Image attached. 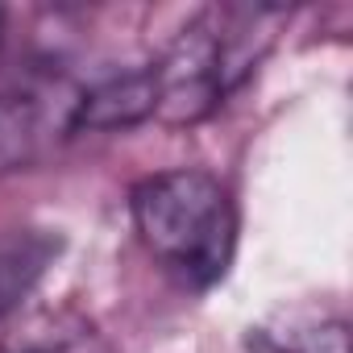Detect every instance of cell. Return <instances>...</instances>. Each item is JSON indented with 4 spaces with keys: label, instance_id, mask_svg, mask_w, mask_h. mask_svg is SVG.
<instances>
[{
    "label": "cell",
    "instance_id": "cell-1",
    "mask_svg": "<svg viewBox=\"0 0 353 353\" xmlns=\"http://www.w3.org/2000/svg\"><path fill=\"white\" fill-rule=\"evenodd\" d=\"M141 245L192 291L225 279L237 250V208L208 170H162L133 188Z\"/></svg>",
    "mask_w": 353,
    "mask_h": 353
},
{
    "label": "cell",
    "instance_id": "cell-2",
    "mask_svg": "<svg viewBox=\"0 0 353 353\" xmlns=\"http://www.w3.org/2000/svg\"><path fill=\"white\" fill-rule=\"evenodd\" d=\"M154 112H158V92H154V75L145 67V71L108 75L96 88L79 92L71 129H133V125L150 121Z\"/></svg>",
    "mask_w": 353,
    "mask_h": 353
},
{
    "label": "cell",
    "instance_id": "cell-3",
    "mask_svg": "<svg viewBox=\"0 0 353 353\" xmlns=\"http://www.w3.org/2000/svg\"><path fill=\"white\" fill-rule=\"evenodd\" d=\"M63 237L50 229H0V320L13 316L54 266Z\"/></svg>",
    "mask_w": 353,
    "mask_h": 353
},
{
    "label": "cell",
    "instance_id": "cell-4",
    "mask_svg": "<svg viewBox=\"0 0 353 353\" xmlns=\"http://www.w3.org/2000/svg\"><path fill=\"white\" fill-rule=\"evenodd\" d=\"M258 341L270 353H345V316L328 307H283Z\"/></svg>",
    "mask_w": 353,
    "mask_h": 353
},
{
    "label": "cell",
    "instance_id": "cell-5",
    "mask_svg": "<svg viewBox=\"0 0 353 353\" xmlns=\"http://www.w3.org/2000/svg\"><path fill=\"white\" fill-rule=\"evenodd\" d=\"M26 353H46V349H26Z\"/></svg>",
    "mask_w": 353,
    "mask_h": 353
},
{
    "label": "cell",
    "instance_id": "cell-6",
    "mask_svg": "<svg viewBox=\"0 0 353 353\" xmlns=\"http://www.w3.org/2000/svg\"><path fill=\"white\" fill-rule=\"evenodd\" d=\"M0 26H5V9H0Z\"/></svg>",
    "mask_w": 353,
    "mask_h": 353
}]
</instances>
